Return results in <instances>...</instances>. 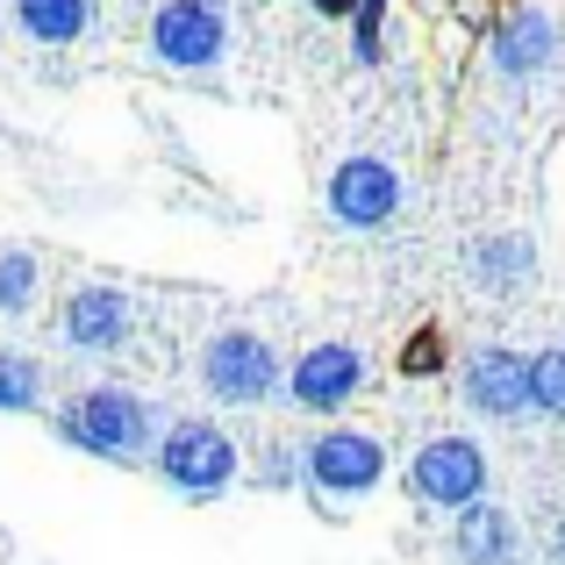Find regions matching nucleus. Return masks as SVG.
Wrapping results in <instances>:
<instances>
[{
    "instance_id": "f257e3e1",
    "label": "nucleus",
    "mask_w": 565,
    "mask_h": 565,
    "mask_svg": "<svg viewBox=\"0 0 565 565\" xmlns=\"http://www.w3.org/2000/svg\"><path fill=\"white\" fill-rule=\"evenodd\" d=\"M51 429L72 444V451L100 458V466H143V458H158V437H166L158 408L122 380H100V386L65 394L57 415H51Z\"/></svg>"
},
{
    "instance_id": "f03ea898",
    "label": "nucleus",
    "mask_w": 565,
    "mask_h": 565,
    "mask_svg": "<svg viewBox=\"0 0 565 565\" xmlns=\"http://www.w3.org/2000/svg\"><path fill=\"white\" fill-rule=\"evenodd\" d=\"M151 466H158V480H166L180 501H215V494H230V487L244 480V451H236V437L222 423H207V415H180V423H166Z\"/></svg>"
},
{
    "instance_id": "7ed1b4c3",
    "label": "nucleus",
    "mask_w": 565,
    "mask_h": 565,
    "mask_svg": "<svg viewBox=\"0 0 565 565\" xmlns=\"http://www.w3.org/2000/svg\"><path fill=\"white\" fill-rule=\"evenodd\" d=\"M201 386L222 408H265L273 394H287V359H279L258 330L230 322V330H215L201 344Z\"/></svg>"
},
{
    "instance_id": "20e7f679",
    "label": "nucleus",
    "mask_w": 565,
    "mask_h": 565,
    "mask_svg": "<svg viewBox=\"0 0 565 565\" xmlns=\"http://www.w3.org/2000/svg\"><path fill=\"white\" fill-rule=\"evenodd\" d=\"M301 487L322 501V509H337V501H365V494H380V480H386V444L373 437V429H351V423H337V429H316V437L301 444Z\"/></svg>"
},
{
    "instance_id": "39448f33",
    "label": "nucleus",
    "mask_w": 565,
    "mask_h": 565,
    "mask_svg": "<svg viewBox=\"0 0 565 565\" xmlns=\"http://www.w3.org/2000/svg\"><path fill=\"white\" fill-rule=\"evenodd\" d=\"M408 494L423 501V509L466 515L472 501H487V451L466 437V429H444V437H429L423 451L408 458Z\"/></svg>"
},
{
    "instance_id": "423d86ee",
    "label": "nucleus",
    "mask_w": 565,
    "mask_h": 565,
    "mask_svg": "<svg viewBox=\"0 0 565 565\" xmlns=\"http://www.w3.org/2000/svg\"><path fill=\"white\" fill-rule=\"evenodd\" d=\"M151 57L166 72H215L230 57V8L222 0H158L151 8Z\"/></svg>"
},
{
    "instance_id": "0eeeda50",
    "label": "nucleus",
    "mask_w": 565,
    "mask_h": 565,
    "mask_svg": "<svg viewBox=\"0 0 565 565\" xmlns=\"http://www.w3.org/2000/svg\"><path fill=\"white\" fill-rule=\"evenodd\" d=\"M530 359H537V351H509V344L466 351V373H458L466 408L487 415V423H523V415H537L530 408Z\"/></svg>"
},
{
    "instance_id": "6e6552de",
    "label": "nucleus",
    "mask_w": 565,
    "mask_h": 565,
    "mask_svg": "<svg viewBox=\"0 0 565 565\" xmlns=\"http://www.w3.org/2000/svg\"><path fill=\"white\" fill-rule=\"evenodd\" d=\"M401 172L386 166L373 151H351L344 166L330 172V186H322V201H330V215L344 222V230H380V222L401 215Z\"/></svg>"
},
{
    "instance_id": "1a4fd4ad",
    "label": "nucleus",
    "mask_w": 565,
    "mask_h": 565,
    "mask_svg": "<svg viewBox=\"0 0 565 565\" xmlns=\"http://www.w3.org/2000/svg\"><path fill=\"white\" fill-rule=\"evenodd\" d=\"M57 337L86 359H115V351L137 344V301L122 287H72L65 316H57Z\"/></svg>"
},
{
    "instance_id": "9d476101",
    "label": "nucleus",
    "mask_w": 565,
    "mask_h": 565,
    "mask_svg": "<svg viewBox=\"0 0 565 565\" xmlns=\"http://www.w3.org/2000/svg\"><path fill=\"white\" fill-rule=\"evenodd\" d=\"M365 394V351L359 344H308L287 365V401L308 415H337Z\"/></svg>"
},
{
    "instance_id": "9b49d317",
    "label": "nucleus",
    "mask_w": 565,
    "mask_h": 565,
    "mask_svg": "<svg viewBox=\"0 0 565 565\" xmlns=\"http://www.w3.org/2000/svg\"><path fill=\"white\" fill-rule=\"evenodd\" d=\"M487 57H494V72L501 79H544L552 72V57H558V22L544 8H509L494 22V36H487Z\"/></svg>"
},
{
    "instance_id": "f8f14e48",
    "label": "nucleus",
    "mask_w": 565,
    "mask_h": 565,
    "mask_svg": "<svg viewBox=\"0 0 565 565\" xmlns=\"http://www.w3.org/2000/svg\"><path fill=\"white\" fill-rule=\"evenodd\" d=\"M523 552V530L501 501H472L466 515H451V558L458 565H515Z\"/></svg>"
},
{
    "instance_id": "ddd939ff",
    "label": "nucleus",
    "mask_w": 565,
    "mask_h": 565,
    "mask_svg": "<svg viewBox=\"0 0 565 565\" xmlns=\"http://www.w3.org/2000/svg\"><path fill=\"white\" fill-rule=\"evenodd\" d=\"M466 265H472V279H480L487 294H523L530 279H537V236L494 230V236H480V244L466 250Z\"/></svg>"
},
{
    "instance_id": "4468645a",
    "label": "nucleus",
    "mask_w": 565,
    "mask_h": 565,
    "mask_svg": "<svg viewBox=\"0 0 565 565\" xmlns=\"http://www.w3.org/2000/svg\"><path fill=\"white\" fill-rule=\"evenodd\" d=\"M14 29L29 43H79L94 29V0H14Z\"/></svg>"
},
{
    "instance_id": "2eb2a0df",
    "label": "nucleus",
    "mask_w": 565,
    "mask_h": 565,
    "mask_svg": "<svg viewBox=\"0 0 565 565\" xmlns=\"http://www.w3.org/2000/svg\"><path fill=\"white\" fill-rule=\"evenodd\" d=\"M36 287H43L36 250L8 244V250H0V316H29V308H36Z\"/></svg>"
},
{
    "instance_id": "dca6fc26",
    "label": "nucleus",
    "mask_w": 565,
    "mask_h": 565,
    "mask_svg": "<svg viewBox=\"0 0 565 565\" xmlns=\"http://www.w3.org/2000/svg\"><path fill=\"white\" fill-rule=\"evenodd\" d=\"M43 408V365L29 351H0V415H36Z\"/></svg>"
},
{
    "instance_id": "f3484780",
    "label": "nucleus",
    "mask_w": 565,
    "mask_h": 565,
    "mask_svg": "<svg viewBox=\"0 0 565 565\" xmlns=\"http://www.w3.org/2000/svg\"><path fill=\"white\" fill-rule=\"evenodd\" d=\"M530 408L552 415V423H565V344H552V351L530 359Z\"/></svg>"
},
{
    "instance_id": "a211bd4d",
    "label": "nucleus",
    "mask_w": 565,
    "mask_h": 565,
    "mask_svg": "<svg viewBox=\"0 0 565 565\" xmlns=\"http://www.w3.org/2000/svg\"><path fill=\"white\" fill-rule=\"evenodd\" d=\"M351 57L359 65L386 57V0H359V14H351Z\"/></svg>"
},
{
    "instance_id": "6ab92c4d",
    "label": "nucleus",
    "mask_w": 565,
    "mask_h": 565,
    "mask_svg": "<svg viewBox=\"0 0 565 565\" xmlns=\"http://www.w3.org/2000/svg\"><path fill=\"white\" fill-rule=\"evenodd\" d=\"M437 373H444V330L429 322L401 344V380H437Z\"/></svg>"
},
{
    "instance_id": "aec40b11",
    "label": "nucleus",
    "mask_w": 565,
    "mask_h": 565,
    "mask_svg": "<svg viewBox=\"0 0 565 565\" xmlns=\"http://www.w3.org/2000/svg\"><path fill=\"white\" fill-rule=\"evenodd\" d=\"M308 8L330 14V22H351V14H359V0H308Z\"/></svg>"
},
{
    "instance_id": "412c9836",
    "label": "nucleus",
    "mask_w": 565,
    "mask_h": 565,
    "mask_svg": "<svg viewBox=\"0 0 565 565\" xmlns=\"http://www.w3.org/2000/svg\"><path fill=\"white\" fill-rule=\"evenodd\" d=\"M552 558L565 565V515H558V523H552Z\"/></svg>"
}]
</instances>
